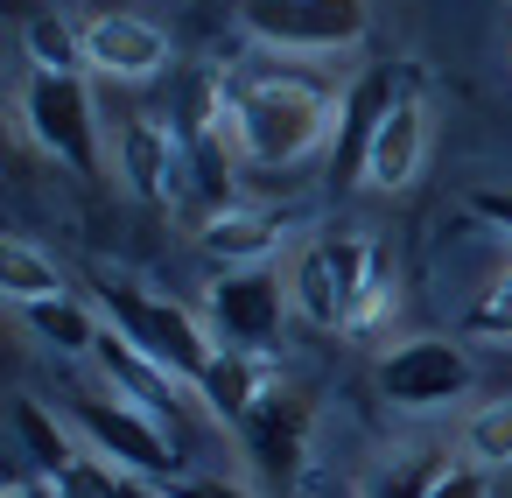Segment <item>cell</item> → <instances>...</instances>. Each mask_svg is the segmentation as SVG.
I'll return each instance as SVG.
<instances>
[{
  "label": "cell",
  "instance_id": "obj_1",
  "mask_svg": "<svg viewBox=\"0 0 512 498\" xmlns=\"http://www.w3.org/2000/svg\"><path fill=\"white\" fill-rule=\"evenodd\" d=\"M337 99L302 71H239L225 78V127L253 169H288L337 127Z\"/></svg>",
  "mask_w": 512,
  "mask_h": 498
},
{
  "label": "cell",
  "instance_id": "obj_2",
  "mask_svg": "<svg viewBox=\"0 0 512 498\" xmlns=\"http://www.w3.org/2000/svg\"><path fill=\"white\" fill-rule=\"evenodd\" d=\"M106 316H113V330L134 344V351H148L162 372H176V379H204L211 372V358H218V344L204 337V323L183 309V302H169V295H148V288H127V281H113L106 288Z\"/></svg>",
  "mask_w": 512,
  "mask_h": 498
},
{
  "label": "cell",
  "instance_id": "obj_3",
  "mask_svg": "<svg viewBox=\"0 0 512 498\" xmlns=\"http://www.w3.org/2000/svg\"><path fill=\"white\" fill-rule=\"evenodd\" d=\"M372 267H379V253L365 239H316V246H302V260L288 274V295L316 330H351Z\"/></svg>",
  "mask_w": 512,
  "mask_h": 498
},
{
  "label": "cell",
  "instance_id": "obj_4",
  "mask_svg": "<svg viewBox=\"0 0 512 498\" xmlns=\"http://www.w3.org/2000/svg\"><path fill=\"white\" fill-rule=\"evenodd\" d=\"M71 428L92 442V456H106L113 470L127 477H148V484H176V442L155 414L127 407V400H78L71 407Z\"/></svg>",
  "mask_w": 512,
  "mask_h": 498
},
{
  "label": "cell",
  "instance_id": "obj_5",
  "mask_svg": "<svg viewBox=\"0 0 512 498\" xmlns=\"http://www.w3.org/2000/svg\"><path fill=\"white\" fill-rule=\"evenodd\" d=\"M365 22V0H239V29L260 50H351Z\"/></svg>",
  "mask_w": 512,
  "mask_h": 498
},
{
  "label": "cell",
  "instance_id": "obj_6",
  "mask_svg": "<svg viewBox=\"0 0 512 498\" xmlns=\"http://www.w3.org/2000/svg\"><path fill=\"white\" fill-rule=\"evenodd\" d=\"M309 428H316V400H309V386H295V379H274V386L253 400V414H246L232 435L246 442L253 470H260L267 484H281V491H288V484L302 477Z\"/></svg>",
  "mask_w": 512,
  "mask_h": 498
},
{
  "label": "cell",
  "instance_id": "obj_7",
  "mask_svg": "<svg viewBox=\"0 0 512 498\" xmlns=\"http://www.w3.org/2000/svg\"><path fill=\"white\" fill-rule=\"evenodd\" d=\"M22 120H29V134L64 162V169H78V176H99V120H92V92H85V78H29V92H22Z\"/></svg>",
  "mask_w": 512,
  "mask_h": 498
},
{
  "label": "cell",
  "instance_id": "obj_8",
  "mask_svg": "<svg viewBox=\"0 0 512 498\" xmlns=\"http://www.w3.org/2000/svg\"><path fill=\"white\" fill-rule=\"evenodd\" d=\"M470 351L463 344H449V337H414V344H400V351H386V365H379V393L393 400V407H442V400H463L470 393Z\"/></svg>",
  "mask_w": 512,
  "mask_h": 498
},
{
  "label": "cell",
  "instance_id": "obj_9",
  "mask_svg": "<svg viewBox=\"0 0 512 498\" xmlns=\"http://www.w3.org/2000/svg\"><path fill=\"white\" fill-rule=\"evenodd\" d=\"M281 302H288V288H281L267 267L218 274V281H211V323H218L225 351H253V358H267L274 337H281Z\"/></svg>",
  "mask_w": 512,
  "mask_h": 498
},
{
  "label": "cell",
  "instance_id": "obj_10",
  "mask_svg": "<svg viewBox=\"0 0 512 498\" xmlns=\"http://www.w3.org/2000/svg\"><path fill=\"white\" fill-rule=\"evenodd\" d=\"M85 57H92V71H106V78L141 85V78H155V71L169 64V36H162L155 22H141V15H92V22H85Z\"/></svg>",
  "mask_w": 512,
  "mask_h": 498
},
{
  "label": "cell",
  "instance_id": "obj_11",
  "mask_svg": "<svg viewBox=\"0 0 512 498\" xmlns=\"http://www.w3.org/2000/svg\"><path fill=\"white\" fill-rule=\"evenodd\" d=\"M92 358H99V372H106L113 400H127V407L155 414L162 428H176V372H162V365H155L148 351H134L120 330H99Z\"/></svg>",
  "mask_w": 512,
  "mask_h": 498
},
{
  "label": "cell",
  "instance_id": "obj_12",
  "mask_svg": "<svg viewBox=\"0 0 512 498\" xmlns=\"http://www.w3.org/2000/svg\"><path fill=\"white\" fill-rule=\"evenodd\" d=\"M393 78L386 71H365L351 92H344V113H337V141H330V176H365L372 162V141H379V120L393 113Z\"/></svg>",
  "mask_w": 512,
  "mask_h": 498
},
{
  "label": "cell",
  "instance_id": "obj_13",
  "mask_svg": "<svg viewBox=\"0 0 512 498\" xmlns=\"http://www.w3.org/2000/svg\"><path fill=\"white\" fill-rule=\"evenodd\" d=\"M421 155H428V113L414 92L393 99V113L379 120V141H372V162H365V183L379 190H407L421 176Z\"/></svg>",
  "mask_w": 512,
  "mask_h": 498
},
{
  "label": "cell",
  "instance_id": "obj_14",
  "mask_svg": "<svg viewBox=\"0 0 512 498\" xmlns=\"http://www.w3.org/2000/svg\"><path fill=\"white\" fill-rule=\"evenodd\" d=\"M120 169H127L134 197H148V204L176 197V169H183V148H176L169 120H127V127H120Z\"/></svg>",
  "mask_w": 512,
  "mask_h": 498
},
{
  "label": "cell",
  "instance_id": "obj_15",
  "mask_svg": "<svg viewBox=\"0 0 512 498\" xmlns=\"http://www.w3.org/2000/svg\"><path fill=\"white\" fill-rule=\"evenodd\" d=\"M274 386V372H267V358H253V351H225L218 344V358H211V372L197 379V393H204V407L225 421V428H239L246 414H253V400Z\"/></svg>",
  "mask_w": 512,
  "mask_h": 498
},
{
  "label": "cell",
  "instance_id": "obj_16",
  "mask_svg": "<svg viewBox=\"0 0 512 498\" xmlns=\"http://www.w3.org/2000/svg\"><path fill=\"white\" fill-rule=\"evenodd\" d=\"M274 239H281V218H267V211H225V218H204V232H197V246L218 260V274L267 267Z\"/></svg>",
  "mask_w": 512,
  "mask_h": 498
},
{
  "label": "cell",
  "instance_id": "obj_17",
  "mask_svg": "<svg viewBox=\"0 0 512 498\" xmlns=\"http://www.w3.org/2000/svg\"><path fill=\"white\" fill-rule=\"evenodd\" d=\"M15 435H22V456L36 463V477H64V470H78L85 456H78V442H71V428L43 407V400H15Z\"/></svg>",
  "mask_w": 512,
  "mask_h": 498
},
{
  "label": "cell",
  "instance_id": "obj_18",
  "mask_svg": "<svg viewBox=\"0 0 512 498\" xmlns=\"http://www.w3.org/2000/svg\"><path fill=\"white\" fill-rule=\"evenodd\" d=\"M0 288H8V302H22V309L64 302V274H57V260L36 253L29 239H8V246H0Z\"/></svg>",
  "mask_w": 512,
  "mask_h": 498
},
{
  "label": "cell",
  "instance_id": "obj_19",
  "mask_svg": "<svg viewBox=\"0 0 512 498\" xmlns=\"http://www.w3.org/2000/svg\"><path fill=\"white\" fill-rule=\"evenodd\" d=\"M22 43H29V64L43 71V78H78L92 57H85V29L78 22H64V15H36L29 29H22Z\"/></svg>",
  "mask_w": 512,
  "mask_h": 498
},
{
  "label": "cell",
  "instance_id": "obj_20",
  "mask_svg": "<svg viewBox=\"0 0 512 498\" xmlns=\"http://www.w3.org/2000/svg\"><path fill=\"white\" fill-rule=\"evenodd\" d=\"M442 477H449V463H442L435 449H400V456H386V463L365 477L358 498H435Z\"/></svg>",
  "mask_w": 512,
  "mask_h": 498
},
{
  "label": "cell",
  "instance_id": "obj_21",
  "mask_svg": "<svg viewBox=\"0 0 512 498\" xmlns=\"http://www.w3.org/2000/svg\"><path fill=\"white\" fill-rule=\"evenodd\" d=\"M29 323H36V337L43 344H57V351H92L99 344V323L64 295V302H43V309H29Z\"/></svg>",
  "mask_w": 512,
  "mask_h": 498
},
{
  "label": "cell",
  "instance_id": "obj_22",
  "mask_svg": "<svg viewBox=\"0 0 512 498\" xmlns=\"http://www.w3.org/2000/svg\"><path fill=\"white\" fill-rule=\"evenodd\" d=\"M463 449H470L477 463H512V393L470 414V428H463Z\"/></svg>",
  "mask_w": 512,
  "mask_h": 498
},
{
  "label": "cell",
  "instance_id": "obj_23",
  "mask_svg": "<svg viewBox=\"0 0 512 498\" xmlns=\"http://www.w3.org/2000/svg\"><path fill=\"white\" fill-rule=\"evenodd\" d=\"M470 337H512V267L477 295V309H470Z\"/></svg>",
  "mask_w": 512,
  "mask_h": 498
},
{
  "label": "cell",
  "instance_id": "obj_24",
  "mask_svg": "<svg viewBox=\"0 0 512 498\" xmlns=\"http://www.w3.org/2000/svg\"><path fill=\"white\" fill-rule=\"evenodd\" d=\"M386 302H393V267L379 260V267H372V281H365V302H358V316H351V337H372V330H379V316H386Z\"/></svg>",
  "mask_w": 512,
  "mask_h": 498
},
{
  "label": "cell",
  "instance_id": "obj_25",
  "mask_svg": "<svg viewBox=\"0 0 512 498\" xmlns=\"http://www.w3.org/2000/svg\"><path fill=\"white\" fill-rule=\"evenodd\" d=\"M162 498H253V491H239V484H225V477H176V484H155Z\"/></svg>",
  "mask_w": 512,
  "mask_h": 498
},
{
  "label": "cell",
  "instance_id": "obj_26",
  "mask_svg": "<svg viewBox=\"0 0 512 498\" xmlns=\"http://www.w3.org/2000/svg\"><path fill=\"white\" fill-rule=\"evenodd\" d=\"M435 498H491V477H484V463H456V470L435 484Z\"/></svg>",
  "mask_w": 512,
  "mask_h": 498
},
{
  "label": "cell",
  "instance_id": "obj_27",
  "mask_svg": "<svg viewBox=\"0 0 512 498\" xmlns=\"http://www.w3.org/2000/svg\"><path fill=\"white\" fill-rule=\"evenodd\" d=\"M470 211L498 232H512V190H470Z\"/></svg>",
  "mask_w": 512,
  "mask_h": 498
},
{
  "label": "cell",
  "instance_id": "obj_28",
  "mask_svg": "<svg viewBox=\"0 0 512 498\" xmlns=\"http://www.w3.org/2000/svg\"><path fill=\"white\" fill-rule=\"evenodd\" d=\"M8 498H57V484H50V477H15Z\"/></svg>",
  "mask_w": 512,
  "mask_h": 498
},
{
  "label": "cell",
  "instance_id": "obj_29",
  "mask_svg": "<svg viewBox=\"0 0 512 498\" xmlns=\"http://www.w3.org/2000/svg\"><path fill=\"white\" fill-rule=\"evenodd\" d=\"M141 498H162V491H141Z\"/></svg>",
  "mask_w": 512,
  "mask_h": 498
}]
</instances>
